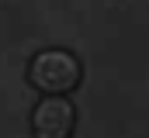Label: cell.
I'll use <instances>...</instances> for the list:
<instances>
[{
  "label": "cell",
  "instance_id": "1",
  "mask_svg": "<svg viewBox=\"0 0 149 138\" xmlns=\"http://www.w3.org/2000/svg\"><path fill=\"white\" fill-rule=\"evenodd\" d=\"M83 79V66L70 48H42L28 62V83L38 93H73Z\"/></svg>",
  "mask_w": 149,
  "mask_h": 138
},
{
  "label": "cell",
  "instance_id": "2",
  "mask_svg": "<svg viewBox=\"0 0 149 138\" xmlns=\"http://www.w3.org/2000/svg\"><path fill=\"white\" fill-rule=\"evenodd\" d=\"M76 128V107L66 93H45L31 110L35 138H70Z\"/></svg>",
  "mask_w": 149,
  "mask_h": 138
}]
</instances>
